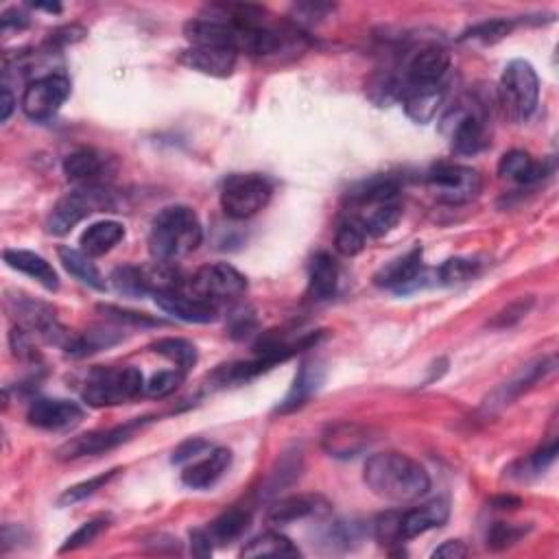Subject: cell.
<instances>
[{"instance_id":"cell-1","label":"cell","mask_w":559,"mask_h":559,"mask_svg":"<svg viewBox=\"0 0 559 559\" xmlns=\"http://www.w3.org/2000/svg\"><path fill=\"white\" fill-rule=\"evenodd\" d=\"M363 481L378 498L391 503L418 501L431 490V477L422 463L394 450L367 459Z\"/></svg>"},{"instance_id":"cell-2","label":"cell","mask_w":559,"mask_h":559,"mask_svg":"<svg viewBox=\"0 0 559 559\" xmlns=\"http://www.w3.org/2000/svg\"><path fill=\"white\" fill-rule=\"evenodd\" d=\"M350 221L361 225L365 234L383 236L402 219L398 182L391 177H374L350 193Z\"/></svg>"},{"instance_id":"cell-3","label":"cell","mask_w":559,"mask_h":559,"mask_svg":"<svg viewBox=\"0 0 559 559\" xmlns=\"http://www.w3.org/2000/svg\"><path fill=\"white\" fill-rule=\"evenodd\" d=\"M201 241H204V225L197 212L188 206H169L151 223L149 252L153 260L173 263L177 258L193 254Z\"/></svg>"},{"instance_id":"cell-4","label":"cell","mask_w":559,"mask_h":559,"mask_svg":"<svg viewBox=\"0 0 559 559\" xmlns=\"http://www.w3.org/2000/svg\"><path fill=\"white\" fill-rule=\"evenodd\" d=\"M145 385V376L132 365L97 367L83 387V400L90 407H116L145 394Z\"/></svg>"},{"instance_id":"cell-5","label":"cell","mask_w":559,"mask_h":559,"mask_svg":"<svg viewBox=\"0 0 559 559\" xmlns=\"http://www.w3.org/2000/svg\"><path fill=\"white\" fill-rule=\"evenodd\" d=\"M498 90H501V103L511 121L525 123L538 110L540 77L527 59H514L505 66Z\"/></svg>"},{"instance_id":"cell-6","label":"cell","mask_w":559,"mask_h":559,"mask_svg":"<svg viewBox=\"0 0 559 559\" xmlns=\"http://www.w3.org/2000/svg\"><path fill=\"white\" fill-rule=\"evenodd\" d=\"M273 188L267 177L258 173H236L223 182L221 208L230 219H252L265 210L271 201Z\"/></svg>"},{"instance_id":"cell-7","label":"cell","mask_w":559,"mask_h":559,"mask_svg":"<svg viewBox=\"0 0 559 559\" xmlns=\"http://www.w3.org/2000/svg\"><path fill=\"white\" fill-rule=\"evenodd\" d=\"M105 208H112V195L101 184L81 186L73 193L64 195L53 206L46 219V232L53 236H64L81 223L92 212H99Z\"/></svg>"},{"instance_id":"cell-8","label":"cell","mask_w":559,"mask_h":559,"mask_svg":"<svg viewBox=\"0 0 559 559\" xmlns=\"http://www.w3.org/2000/svg\"><path fill=\"white\" fill-rule=\"evenodd\" d=\"M428 188L433 190L437 201L448 206H463L477 199L483 180L481 173L463 164H439L426 177Z\"/></svg>"},{"instance_id":"cell-9","label":"cell","mask_w":559,"mask_h":559,"mask_svg":"<svg viewBox=\"0 0 559 559\" xmlns=\"http://www.w3.org/2000/svg\"><path fill=\"white\" fill-rule=\"evenodd\" d=\"M188 289L201 300L217 306L241 297L247 291V278L228 263H212L197 269L195 276L188 280Z\"/></svg>"},{"instance_id":"cell-10","label":"cell","mask_w":559,"mask_h":559,"mask_svg":"<svg viewBox=\"0 0 559 559\" xmlns=\"http://www.w3.org/2000/svg\"><path fill=\"white\" fill-rule=\"evenodd\" d=\"M149 418H138L134 422H127L123 426H114V428H101V431H90L83 433L79 437L68 439L64 446L57 448V459L62 461H73V459H81V457H94V455H103L110 453V450L118 448L121 444L129 442L142 426L149 424Z\"/></svg>"},{"instance_id":"cell-11","label":"cell","mask_w":559,"mask_h":559,"mask_svg":"<svg viewBox=\"0 0 559 559\" xmlns=\"http://www.w3.org/2000/svg\"><path fill=\"white\" fill-rule=\"evenodd\" d=\"M9 311L14 315L18 328L27 330L31 337H40L49 343H57V346H64L70 339L68 332L59 324L55 311L44 302L38 300H31L27 295H16V297H9Z\"/></svg>"},{"instance_id":"cell-12","label":"cell","mask_w":559,"mask_h":559,"mask_svg":"<svg viewBox=\"0 0 559 559\" xmlns=\"http://www.w3.org/2000/svg\"><path fill=\"white\" fill-rule=\"evenodd\" d=\"M70 97V81L66 75L51 73L33 79L29 86L22 92V112H25L31 121L44 123L62 110V105Z\"/></svg>"},{"instance_id":"cell-13","label":"cell","mask_w":559,"mask_h":559,"mask_svg":"<svg viewBox=\"0 0 559 559\" xmlns=\"http://www.w3.org/2000/svg\"><path fill=\"white\" fill-rule=\"evenodd\" d=\"M450 68V55L439 49V46H424L420 53L411 57V62L404 70V81L402 90L409 88H428V86H439L444 81L446 73Z\"/></svg>"},{"instance_id":"cell-14","label":"cell","mask_w":559,"mask_h":559,"mask_svg":"<svg viewBox=\"0 0 559 559\" xmlns=\"http://www.w3.org/2000/svg\"><path fill=\"white\" fill-rule=\"evenodd\" d=\"M27 418L42 431H68L83 420V409L66 398H38L31 402Z\"/></svg>"},{"instance_id":"cell-15","label":"cell","mask_w":559,"mask_h":559,"mask_svg":"<svg viewBox=\"0 0 559 559\" xmlns=\"http://www.w3.org/2000/svg\"><path fill=\"white\" fill-rule=\"evenodd\" d=\"M374 444L372 431L354 422H339L326 428L321 435V446L335 459H354Z\"/></svg>"},{"instance_id":"cell-16","label":"cell","mask_w":559,"mask_h":559,"mask_svg":"<svg viewBox=\"0 0 559 559\" xmlns=\"http://www.w3.org/2000/svg\"><path fill=\"white\" fill-rule=\"evenodd\" d=\"M424 280V265H422V247L411 249L396 260H391L374 276L378 287H385L391 291H411L420 287Z\"/></svg>"},{"instance_id":"cell-17","label":"cell","mask_w":559,"mask_h":559,"mask_svg":"<svg viewBox=\"0 0 559 559\" xmlns=\"http://www.w3.org/2000/svg\"><path fill=\"white\" fill-rule=\"evenodd\" d=\"M553 367H555L553 356H551V359H540V361L527 365L525 370H520L514 378L507 380V383H503L501 387L494 391L490 398L485 400V409L487 411H496V409H501V407H507V404L514 402L522 394H527V391L533 385H538L540 380H544L546 376H549L553 372Z\"/></svg>"},{"instance_id":"cell-18","label":"cell","mask_w":559,"mask_h":559,"mask_svg":"<svg viewBox=\"0 0 559 559\" xmlns=\"http://www.w3.org/2000/svg\"><path fill=\"white\" fill-rule=\"evenodd\" d=\"M153 297H156L158 308H162L166 315L186 321V324H212L219 315L217 306L201 300V297L193 293L186 295L182 291H171V293H158Z\"/></svg>"},{"instance_id":"cell-19","label":"cell","mask_w":559,"mask_h":559,"mask_svg":"<svg viewBox=\"0 0 559 559\" xmlns=\"http://www.w3.org/2000/svg\"><path fill=\"white\" fill-rule=\"evenodd\" d=\"M324 380H326V367L319 361L302 363V367L295 374L289 394L284 396V400L278 404L276 413H293L297 409H302L304 404L321 389Z\"/></svg>"},{"instance_id":"cell-20","label":"cell","mask_w":559,"mask_h":559,"mask_svg":"<svg viewBox=\"0 0 559 559\" xmlns=\"http://www.w3.org/2000/svg\"><path fill=\"white\" fill-rule=\"evenodd\" d=\"M236 57L230 49H210V46H188L182 51L180 62L186 68H193L201 75L210 77H230L236 68Z\"/></svg>"},{"instance_id":"cell-21","label":"cell","mask_w":559,"mask_h":559,"mask_svg":"<svg viewBox=\"0 0 559 559\" xmlns=\"http://www.w3.org/2000/svg\"><path fill=\"white\" fill-rule=\"evenodd\" d=\"M232 466V450L212 448L204 459H197L193 466L182 472V481L190 490H208Z\"/></svg>"},{"instance_id":"cell-22","label":"cell","mask_w":559,"mask_h":559,"mask_svg":"<svg viewBox=\"0 0 559 559\" xmlns=\"http://www.w3.org/2000/svg\"><path fill=\"white\" fill-rule=\"evenodd\" d=\"M450 142L459 156H474V153L483 151L490 145L483 116L477 112L457 114L453 129H450Z\"/></svg>"},{"instance_id":"cell-23","label":"cell","mask_w":559,"mask_h":559,"mask_svg":"<svg viewBox=\"0 0 559 559\" xmlns=\"http://www.w3.org/2000/svg\"><path fill=\"white\" fill-rule=\"evenodd\" d=\"M330 511V505L321 496H289L280 498L278 503H273L267 511V520L271 525H291V522L311 518V516H324Z\"/></svg>"},{"instance_id":"cell-24","label":"cell","mask_w":559,"mask_h":559,"mask_svg":"<svg viewBox=\"0 0 559 559\" xmlns=\"http://www.w3.org/2000/svg\"><path fill=\"white\" fill-rule=\"evenodd\" d=\"M450 516L448 501L435 498L431 503H424L411 511H402V538L413 540L433 529L444 527Z\"/></svg>"},{"instance_id":"cell-25","label":"cell","mask_w":559,"mask_h":559,"mask_svg":"<svg viewBox=\"0 0 559 559\" xmlns=\"http://www.w3.org/2000/svg\"><path fill=\"white\" fill-rule=\"evenodd\" d=\"M400 97H402L404 112H407L411 121L424 125V123H431L437 116L439 107L444 105L446 88L444 83L428 88H409V90H402Z\"/></svg>"},{"instance_id":"cell-26","label":"cell","mask_w":559,"mask_h":559,"mask_svg":"<svg viewBox=\"0 0 559 559\" xmlns=\"http://www.w3.org/2000/svg\"><path fill=\"white\" fill-rule=\"evenodd\" d=\"M3 258L11 269L25 273V276L33 278L35 282H40L46 291L59 289L57 271L51 267L49 260L42 258L40 254L27 252V249H5Z\"/></svg>"},{"instance_id":"cell-27","label":"cell","mask_w":559,"mask_h":559,"mask_svg":"<svg viewBox=\"0 0 559 559\" xmlns=\"http://www.w3.org/2000/svg\"><path fill=\"white\" fill-rule=\"evenodd\" d=\"M498 175H501L503 180L520 186L538 184L546 175V164L533 160L527 151L514 149L507 151L501 162H498Z\"/></svg>"},{"instance_id":"cell-28","label":"cell","mask_w":559,"mask_h":559,"mask_svg":"<svg viewBox=\"0 0 559 559\" xmlns=\"http://www.w3.org/2000/svg\"><path fill=\"white\" fill-rule=\"evenodd\" d=\"M107 171V158L97 149H77L66 156L64 173L70 182H77L81 186L99 184L101 175Z\"/></svg>"},{"instance_id":"cell-29","label":"cell","mask_w":559,"mask_h":559,"mask_svg":"<svg viewBox=\"0 0 559 559\" xmlns=\"http://www.w3.org/2000/svg\"><path fill=\"white\" fill-rule=\"evenodd\" d=\"M339 289V267L335 258L326 252H319L311 260V273H308V297L317 302L330 300Z\"/></svg>"},{"instance_id":"cell-30","label":"cell","mask_w":559,"mask_h":559,"mask_svg":"<svg viewBox=\"0 0 559 559\" xmlns=\"http://www.w3.org/2000/svg\"><path fill=\"white\" fill-rule=\"evenodd\" d=\"M125 239V228L116 221H99L81 234V252L90 258L105 256Z\"/></svg>"},{"instance_id":"cell-31","label":"cell","mask_w":559,"mask_h":559,"mask_svg":"<svg viewBox=\"0 0 559 559\" xmlns=\"http://www.w3.org/2000/svg\"><path fill=\"white\" fill-rule=\"evenodd\" d=\"M249 522H252V514L243 507H232L223 511L217 520L210 522V540L217 546H228L243 538V533L249 529Z\"/></svg>"},{"instance_id":"cell-32","label":"cell","mask_w":559,"mask_h":559,"mask_svg":"<svg viewBox=\"0 0 559 559\" xmlns=\"http://www.w3.org/2000/svg\"><path fill=\"white\" fill-rule=\"evenodd\" d=\"M59 260H62V265L66 267L70 276H75L79 282L88 284L92 289L105 291V280L101 276V271L92 263V258L88 254H83L81 249L59 247Z\"/></svg>"},{"instance_id":"cell-33","label":"cell","mask_w":559,"mask_h":559,"mask_svg":"<svg viewBox=\"0 0 559 559\" xmlns=\"http://www.w3.org/2000/svg\"><path fill=\"white\" fill-rule=\"evenodd\" d=\"M243 557H300L302 551L287 538V535L267 531L258 538L249 540L241 551Z\"/></svg>"},{"instance_id":"cell-34","label":"cell","mask_w":559,"mask_h":559,"mask_svg":"<svg viewBox=\"0 0 559 559\" xmlns=\"http://www.w3.org/2000/svg\"><path fill=\"white\" fill-rule=\"evenodd\" d=\"M121 341H123V335H118V332H114V330L92 328V330L81 332V335H77V337H70L64 350L73 356H88V354L112 348Z\"/></svg>"},{"instance_id":"cell-35","label":"cell","mask_w":559,"mask_h":559,"mask_svg":"<svg viewBox=\"0 0 559 559\" xmlns=\"http://www.w3.org/2000/svg\"><path fill=\"white\" fill-rule=\"evenodd\" d=\"M151 350L169 359L171 363H175L177 370H182L184 374H188L193 370L197 363V348L193 343L186 339H177V337H166V339H158L153 343Z\"/></svg>"},{"instance_id":"cell-36","label":"cell","mask_w":559,"mask_h":559,"mask_svg":"<svg viewBox=\"0 0 559 559\" xmlns=\"http://www.w3.org/2000/svg\"><path fill=\"white\" fill-rule=\"evenodd\" d=\"M481 265L472 258H450L435 271V278L446 284V287H457V284H466L479 276Z\"/></svg>"},{"instance_id":"cell-37","label":"cell","mask_w":559,"mask_h":559,"mask_svg":"<svg viewBox=\"0 0 559 559\" xmlns=\"http://www.w3.org/2000/svg\"><path fill=\"white\" fill-rule=\"evenodd\" d=\"M300 470H302V453H300V450H291V453H284L282 459L278 461V468L271 472L265 494L282 492L284 487H289L297 477H300Z\"/></svg>"},{"instance_id":"cell-38","label":"cell","mask_w":559,"mask_h":559,"mask_svg":"<svg viewBox=\"0 0 559 559\" xmlns=\"http://www.w3.org/2000/svg\"><path fill=\"white\" fill-rule=\"evenodd\" d=\"M118 474V470H110V472H105V474H99V477H92L88 481H83V483H77L73 487H68V490L59 496V501L57 505L59 507H68V505H77L81 501H86L88 496L92 494H97L99 490H103V487L110 483L114 477Z\"/></svg>"},{"instance_id":"cell-39","label":"cell","mask_w":559,"mask_h":559,"mask_svg":"<svg viewBox=\"0 0 559 559\" xmlns=\"http://www.w3.org/2000/svg\"><path fill=\"white\" fill-rule=\"evenodd\" d=\"M365 241H367L365 230L361 228V225H356L350 219L343 221L339 228H337L335 247H337V252L343 254V256H350L352 258L356 254H361L363 249H365Z\"/></svg>"},{"instance_id":"cell-40","label":"cell","mask_w":559,"mask_h":559,"mask_svg":"<svg viewBox=\"0 0 559 559\" xmlns=\"http://www.w3.org/2000/svg\"><path fill=\"white\" fill-rule=\"evenodd\" d=\"M527 533L529 527L511 525V522H496V525H492V529L487 531V546H490L492 551H503L518 544Z\"/></svg>"},{"instance_id":"cell-41","label":"cell","mask_w":559,"mask_h":559,"mask_svg":"<svg viewBox=\"0 0 559 559\" xmlns=\"http://www.w3.org/2000/svg\"><path fill=\"white\" fill-rule=\"evenodd\" d=\"M511 29H514V22L511 20H487L477 27L468 29L461 35V40H479L483 44H494L498 40H503L505 35H509Z\"/></svg>"},{"instance_id":"cell-42","label":"cell","mask_w":559,"mask_h":559,"mask_svg":"<svg viewBox=\"0 0 559 559\" xmlns=\"http://www.w3.org/2000/svg\"><path fill=\"white\" fill-rule=\"evenodd\" d=\"M184 372L182 370H166V372H158L156 376L149 378V383L145 385V394L149 398H166L171 396L175 389H180V385L184 383Z\"/></svg>"},{"instance_id":"cell-43","label":"cell","mask_w":559,"mask_h":559,"mask_svg":"<svg viewBox=\"0 0 559 559\" xmlns=\"http://www.w3.org/2000/svg\"><path fill=\"white\" fill-rule=\"evenodd\" d=\"M105 529H107V520L105 518H94V520L83 522V525L64 542L62 551H59V553L83 549V546H88V544H92L94 540H97Z\"/></svg>"},{"instance_id":"cell-44","label":"cell","mask_w":559,"mask_h":559,"mask_svg":"<svg viewBox=\"0 0 559 559\" xmlns=\"http://www.w3.org/2000/svg\"><path fill=\"white\" fill-rule=\"evenodd\" d=\"M374 533L380 544H402V511H387L374 525Z\"/></svg>"},{"instance_id":"cell-45","label":"cell","mask_w":559,"mask_h":559,"mask_svg":"<svg viewBox=\"0 0 559 559\" xmlns=\"http://www.w3.org/2000/svg\"><path fill=\"white\" fill-rule=\"evenodd\" d=\"M112 284L118 293H125V295H145V282H142V273L140 267H118L112 273Z\"/></svg>"},{"instance_id":"cell-46","label":"cell","mask_w":559,"mask_h":559,"mask_svg":"<svg viewBox=\"0 0 559 559\" xmlns=\"http://www.w3.org/2000/svg\"><path fill=\"white\" fill-rule=\"evenodd\" d=\"M531 306H533V297H520V300L511 302L507 308H503V311L490 321V326L492 328L514 326V324H518L520 319L527 317V313L531 311Z\"/></svg>"},{"instance_id":"cell-47","label":"cell","mask_w":559,"mask_h":559,"mask_svg":"<svg viewBox=\"0 0 559 559\" xmlns=\"http://www.w3.org/2000/svg\"><path fill=\"white\" fill-rule=\"evenodd\" d=\"M99 311L114 321H121V324H132V326H162L164 324L162 319H153L147 313L125 311V308H118V306H99Z\"/></svg>"},{"instance_id":"cell-48","label":"cell","mask_w":559,"mask_h":559,"mask_svg":"<svg viewBox=\"0 0 559 559\" xmlns=\"http://www.w3.org/2000/svg\"><path fill=\"white\" fill-rule=\"evenodd\" d=\"M210 450H212V446H210V442H206V439L190 437L173 450V463H184L190 459H197L199 455L210 453Z\"/></svg>"},{"instance_id":"cell-49","label":"cell","mask_w":559,"mask_h":559,"mask_svg":"<svg viewBox=\"0 0 559 559\" xmlns=\"http://www.w3.org/2000/svg\"><path fill=\"white\" fill-rule=\"evenodd\" d=\"M555 457H557V442L553 439L551 444L542 446L540 450H535V453L531 455V459L527 461L529 472H533V474H540V472H544V470L549 468L551 463L555 461Z\"/></svg>"},{"instance_id":"cell-50","label":"cell","mask_w":559,"mask_h":559,"mask_svg":"<svg viewBox=\"0 0 559 559\" xmlns=\"http://www.w3.org/2000/svg\"><path fill=\"white\" fill-rule=\"evenodd\" d=\"M256 328V317L252 311H247V308H241V311H236L232 317V324H230V335L234 339H243L247 337L249 332Z\"/></svg>"},{"instance_id":"cell-51","label":"cell","mask_w":559,"mask_h":559,"mask_svg":"<svg viewBox=\"0 0 559 559\" xmlns=\"http://www.w3.org/2000/svg\"><path fill=\"white\" fill-rule=\"evenodd\" d=\"M214 542L210 540L208 529H195L190 531V553L195 557H210Z\"/></svg>"},{"instance_id":"cell-52","label":"cell","mask_w":559,"mask_h":559,"mask_svg":"<svg viewBox=\"0 0 559 559\" xmlns=\"http://www.w3.org/2000/svg\"><path fill=\"white\" fill-rule=\"evenodd\" d=\"M328 11H332L330 5H313L304 3L295 7V20L297 22H317L319 18H324Z\"/></svg>"},{"instance_id":"cell-53","label":"cell","mask_w":559,"mask_h":559,"mask_svg":"<svg viewBox=\"0 0 559 559\" xmlns=\"http://www.w3.org/2000/svg\"><path fill=\"white\" fill-rule=\"evenodd\" d=\"M83 35H86V29L73 25V27H64V29H57L55 33H51L49 42L55 46H68V44L79 42Z\"/></svg>"},{"instance_id":"cell-54","label":"cell","mask_w":559,"mask_h":559,"mask_svg":"<svg viewBox=\"0 0 559 559\" xmlns=\"http://www.w3.org/2000/svg\"><path fill=\"white\" fill-rule=\"evenodd\" d=\"M468 555V546L463 544L461 540H448L444 542L439 549L433 551V557L437 559H461V557H466Z\"/></svg>"},{"instance_id":"cell-55","label":"cell","mask_w":559,"mask_h":559,"mask_svg":"<svg viewBox=\"0 0 559 559\" xmlns=\"http://www.w3.org/2000/svg\"><path fill=\"white\" fill-rule=\"evenodd\" d=\"M14 105H16L14 94H11V88L7 86V83H3V112H0V121L3 123L9 121L11 112H14Z\"/></svg>"},{"instance_id":"cell-56","label":"cell","mask_w":559,"mask_h":559,"mask_svg":"<svg viewBox=\"0 0 559 559\" xmlns=\"http://www.w3.org/2000/svg\"><path fill=\"white\" fill-rule=\"evenodd\" d=\"M492 505L496 509H516V507H520V498H516V496H496Z\"/></svg>"}]
</instances>
